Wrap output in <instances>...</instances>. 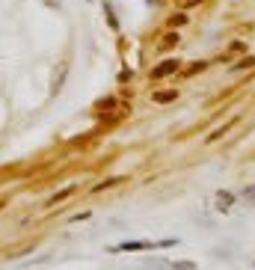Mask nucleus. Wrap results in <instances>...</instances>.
I'll return each instance as SVG.
<instances>
[{"label":"nucleus","mask_w":255,"mask_h":270,"mask_svg":"<svg viewBox=\"0 0 255 270\" xmlns=\"http://www.w3.org/2000/svg\"><path fill=\"white\" fill-rule=\"evenodd\" d=\"M175 68H178V59H166V62H160V65H157V68L152 71V77H154V80H160V77H166V74H172Z\"/></svg>","instance_id":"nucleus-1"},{"label":"nucleus","mask_w":255,"mask_h":270,"mask_svg":"<svg viewBox=\"0 0 255 270\" xmlns=\"http://www.w3.org/2000/svg\"><path fill=\"white\" fill-rule=\"evenodd\" d=\"M175 98H178V92H175V89H169V92H157V95H154V101H157V104H163V101H175Z\"/></svg>","instance_id":"nucleus-2"},{"label":"nucleus","mask_w":255,"mask_h":270,"mask_svg":"<svg viewBox=\"0 0 255 270\" xmlns=\"http://www.w3.org/2000/svg\"><path fill=\"white\" fill-rule=\"evenodd\" d=\"M68 193H74V187H65V190H59V193H53V196H51V205H53V202H62V199H65Z\"/></svg>","instance_id":"nucleus-3"}]
</instances>
